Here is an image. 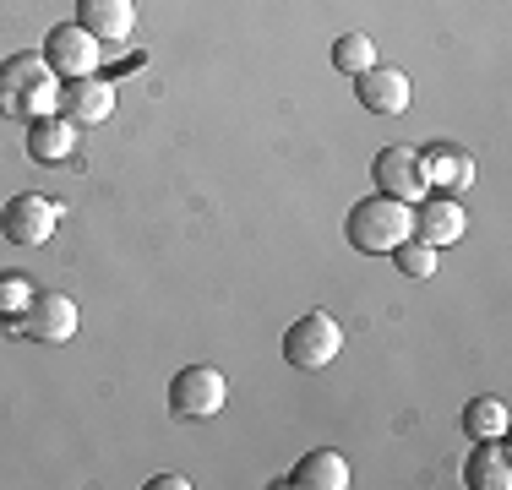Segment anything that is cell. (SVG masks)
Here are the masks:
<instances>
[{
  "label": "cell",
  "instance_id": "6da1fadb",
  "mask_svg": "<svg viewBox=\"0 0 512 490\" xmlns=\"http://www.w3.org/2000/svg\"><path fill=\"white\" fill-rule=\"evenodd\" d=\"M0 115L6 120H33L60 115V77L44 55H11L0 60Z\"/></svg>",
  "mask_w": 512,
  "mask_h": 490
},
{
  "label": "cell",
  "instance_id": "7a4b0ae2",
  "mask_svg": "<svg viewBox=\"0 0 512 490\" xmlns=\"http://www.w3.org/2000/svg\"><path fill=\"white\" fill-rule=\"evenodd\" d=\"M414 235V207L398 202V196H365V202L349 207L344 218V240L365 256H393V245H404Z\"/></svg>",
  "mask_w": 512,
  "mask_h": 490
},
{
  "label": "cell",
  "instance_id": "3957f363",
  "mask_svg": "<svg viewBox=\"0 0 512 490\" xmlns=\"http://www.w3.org/2000/svg\"><path fill=\"white\" fill-rule=\"evenodd\" d=\"M11 338H28V343H44V349H60V343L77 338V300L60 289H44L28 300V311L6 327Z\"/></svg>",
  "mask_w": 512,
  "mask_h": 490
},
{
  "label": "cell",
  "instance_id": "277c9868",
  "mask_svg": "<svg viewBox=\"0 0 512 490\" xmlns=\"http://www.w3.org/2000/svg\"><path fill=\"white\" fill-rule=\"evenodd\" d=\"M338 349H344V327L327 311H306L300 322H289V333H284V360L295 365V371H322V365L338 360Z\"/></svg>",
  "mask_w": 512,
  "mask_h": 490
},
{
  "label": "cell",
  "instance_id": "5b68a950",
  "mask_svg": "<svg viewBox=\"0 0 512 490\" xmlns=\"http://www.w3.org/2000/svg\"><path fill=\"white\" fill-rule=\"evenodd\" d=\"M60 218H66V207L55 202V196H44V191H22V196H11L6 207H0V235H6L11 245H44L60 229Z\"/></svg>",
  "mask_w": 512,
  "mask_h": 490
},
{
  "label": "cell",
  "instance_id": "8992f818",
  "mask_svg": "<svg viewBox=\"0 0 512 490\" xmlns=\"http://www.w3.org/2000/svg\"><path fill=\"white\" fill-rule=\"evenodd\" d=\"M224 403H229V382L213 365H186V371H175V382H169V414H175V420H213Z\"/></svg>",
  "mask_w": 512,
  "mask_h": 490
},
{
  "label": "cell",
  "instance_id": "52a82bcc",
  "mask_svg": "<svg viewBox=\"0 0 512 490\" xmlns=\"http://www.w3.org/2000/svg\"><path fill=\"white\" fill-rule=\"evenodd\" d=\"M44 60L55 66L60 82L99 77V39H93L82 22H60V28L44 33Z\"/></svg>",
  "mask_w": 512,
  "mask_h": 490
},
{
  "label": "cell",
  "instance_id": "ba28073f",
  "mask_svg": "<svg viewBox=\"0 0 512 490\" xmlns=\"http://www.w3.org/2000/svg\"><path fill=\"white\" fill-rule=\"evenodd\" d=\"M371 180H376V191L382 196H398V202H420V196H431L425 191V175H420V153L414 147H382V153L371 158Z\"/></svg>",
  "mask_w": 512,
  "mask_h": 490
},
{
  "label": "cell",
  "instance_id": "9c48e42d",
  "mask_svg": "<svg viewBox=\"0 0 512 490\" xmlns=\"http://www.w3.org/2000/svg\"><path fill=\"white\" fill-rule=\"evenodd\" d=\"M463 229H469V213H463V202L458 196H420L414 202V240H425V245H453L463 240Z\"/></svg>",
  "mask_w": 512,
  "mask_h": 490
},
{
  "label": "cell",
  "instance_id": "30bf717a",
  "mask_svg": "<svg viewBox=\"0 0 512 490\" xmlns=\"http://www.w3.org/2000/svg\"><path fill=\"white\" fill-rule=\"evenodd\" d=\"M60 115L71 126H104L115 115V82L104 77H77V82H60Z\"/></svg>",
  "mask_w": 512,
  "mask_h": 490
},
{
  "label": "cell",
  "instance_id": "8fae6325",
  "mask_svg": "<svg viewBox=\"0 0 512 490\" xmlns=\"http://www.w3.org/2000/svg\"><path fill=\"white\" fill-rule=\"evenodd\" d=\"M355 98L371 109V115H404L414 88H409V77L398 66H371V71L355 77Z\"/></svg>",
  "mask_w": 512,
  "mask_h": 490
},
{
  "label": "cell",
  "instance_id": "7c38bea8",
  "mask_svg": "<svg viewBox=\"0 0 512 490\" xmlns=\"http://www.w3.org/2000/svg\"><path fill=\"white\" fill-rule=\"evenodd\" d=\"M420 175H425V191L458 196L474 186V158L458 153V147H431V153H420Z\"/></svg>",
  "mask_w": 512,
  "mask_h": 490
},
{
  "label": "cell",
  "instance_id": "4fadbf2b",
  "mask_svg": "<svg viewBox=\"0 0 512 490\" xmlns=\"http://www.w3.org/2000/svg\"><path fill=\"white\" fill-rule=\"evenodd\" d=\"M77 22L99 44H120L137 28V6H131V0H77Z\"/></svg>",
  "mask_w": 512,
  "mask_h": 490
},
{
  "label": "cell",
  "instance_id": "5bb4252c",
  "mask_svg": "<svg viewBox=\"0 0 512 490\" xmlns=\"http://www.w3.org/2000/svg\"><path fill=\"white\" fill-rule=\"evenodd\" d=\"M77 137L82 126H71L66 115H44L28 126V158L33 164H66V158H77Z\"/></svg>",
  "mask_w": 512,
  "mask_h": 490
},
{
  "label": "cell",
  "instance_id": "9a60e30c",
  "mask_svg": "<svg viewBox=\"0 0 512 490\" xmlns=\"http://www.w3.org/2000/svg\"><path fill=\"white\" fill-rule=\"evenodd\" d=\"M284 485H295V490H349V458L333 447H316L289 469Z\"/></svg>",
  "mask_w": 512,
  "mask_h": 490
},
{
  "label": "cell",
  "instance_id": "2e32d148",
  "mask_svg": "<svg viewBox=\"0 0 512 490\" xmlns=\"http://www.w3.org/2000/svg\"><path fill=\"white\" fill-rule=\"evenodd\" d=\"M463 485L469 490H512V463L502 441H474L469 463H463Z\"/></svg>",
  "mask_w": 512,
  "mask_h": 490
},
{
  "label": "cell",
  "instance_id": "e0dca14e",
  "mask_svg": "<svg viewBox=\"0 0 512 490\" xmlns=\"http://www.w3.org/2000/svg\"><path fill=\"white\" fill-rule=\"evenodd\" d=\"M463 436H474V441H502V436H507V398L480 392V398L463 403Z\"/></svg>",
  "mask_w": 512,
  "mask_h": 490
},
{
  "label": "cell",
  "instance_id": "ac0fdd59",
  "mask_svg": "<svg viewBox=\"0 0 512 490\" xmlns=\"http://www.w3.org/2000/svg\"><path fill=\"white\" fill-rule=\"evenodd\" d=\"M333 66L344 71V77H360V71L376 66V44L365 39V33H344V39L333 44Z\"/></svg>",
  "mask_w": 512,
  "mask_h": 490
},
{
  "label": "cell",
  "instance_id": "d6986e66",
  "mask_svg": "<svg viewBox=\"0 0 512 490\" xmlns=\"http://www.w3.org/2000/svg\"><path fill=\"white\" fill-rule=\"evenodd\" d=\"M393 267L398 273H409V278H431L436 273V245H425V240H404V245H393Z\"/></svg>",
  "mask_w": 512,
  "mask_h": 490
},
{
  "label": "cell",
  "instance_id": "ffe728a7",
  "mask_svg": "<svg viewBox=\"0 0 512 490\" xmlns=\"http://www.w3.org/2000/svg\"><path fill=\"white\" fill-rule=\"evenodd\" d=\"M28 300H33V284H28V278H17V273H6V278H0V322H17V316L22 311H28Z\"/></svg>",
  "mask_w": 512,
  "mask_h": 490
},
{
  "label": "cell",
  "instance_id": "44dd1931",
  "mask_svg": "<svg viewBox=\"0 0 512 490\" xmlns=\"http://www.w3.org/2000/svg\"><path fill=\"white\" fill-rule=\"evenodd\" d=\"M148 490H191V480H186V474H153Z\"/></svg>",
  "mask_w": 512,
  "mask_h": 490
}]
</instances>
